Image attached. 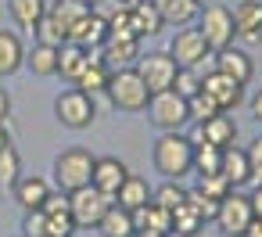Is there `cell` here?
Wrapping results in <instances>:
<instances>
[{
    "mask_svg": "<svg viewBox=\"0 0 262 237\" xmlns=\"http://www.w3.org/2000/svg\"><path fill=\"white\" fill-rule=\"evenodd\" d=\"M47 4H61V0H47Z\"/></svg>",
    "mask_w": 262,
    "mask_h": 237,
    "instance_id": "53",
    "label": "cell"
},
{
    "mask_svg": "<svg viewBox=\"0 0 262 237\" xmlns=\"http://www.w3.org/2000/svg\"><path fill=\"white\" fill-rule=\"evenodd\" d=\"M97 233L101 237H133L137 233V223H133V212H126L122 205H112L101 223H97Z\"/></svg>",
    "mask_w": 262,
    "mask_h": 237,
    "instance_id": "24",
    "label": "cell"
},
{
    "mask_svg": "<svg viewBox=\"0 0 262 237\" xmlns=\"http://www.w3.org/2000/svg\"><path fill=\"white\" fill-rule=\"evenodd\" d=\"M248 155V173H251V183H262V133L244 147Z\"/></svg>",
    "mask_w": 262,
    "mask_h": 237,
    "instance_id": "42",
    "label": "cell"
},
{
    "mask_svg": "<svg viewBox=\"0 0 262 237\" xmlns=\"http://www.w3.org/2000/svg\"><path fill=\"white\" fill-rule=\"evenodd\" d=\"M219 158H223V147L194 144V165H190V173H198V176H212V173H219Z\"/></svg>",
    "mask_w": 262,
    "mask_h": 237,
    "instance_id": "33",
    "label": "cell"
},
{
    "mask_svg": "<svg viewBox=\"0 0 262 237\" xmlns=\"http://www.w3.org/2000/svg\"><path fill=\"white\" fill-rule=\"evenodd\" d=\"M108 76H112V69L101 61V54H97V51H90V65L79 72L76 87H79L83 94H90V97H94V94H104V90H108Z\"/></svg>",
    "mask_w": 262,
    "mask_h": 237,
    "instance_id": "23",
    "label": "cell"
},
{
    "mask_svg": "<svg viewBox=\"0 0 262 237\" xmlns=\"http://www.w3.org/2000/svg\"><path fill=\"white\" fill-rule=\"evenodd\" d=\"M133 223H137V230H155V233H172V212H165L162 205H155V201H147L144 208H137L133 212Z\"/></svg>",
    "mask_w": 262,
    "mask_h": 237,
    "instance_id": "27",
    "label": "cell"
},
{
    "mask_svg": "<svg viewBox=\"0 0 262 237\" xmlns=\"http://www.w3.org/2000/svg\"><path fill=\"white\" fill-rule=\"evenodd\" d=\"M22 65H26V47H22L18 33L0 29V79H4V76H15Z\"/></svg>",
    "mask_w": 262,
    "mask_h": 237,
    "instance_id": "22",
    "label": "cell"
},
{
    "mask_svg": "<svg viewBox=\"0 0 262 237\" xmlns=\"http://www.w3.org/2000/svg\"><path fill=\"white\" fill-rule=\"evenodd\" d=\"M230 11H233L237 36L248 40V44H258L262 40V0H237Z\"/></svg>",
    "mask_w": 262,
    "mask_h": 237,
    "instance_id": "16",
    "label": "cell"
},
{
    "mask_svg": "<svg viewBox=\"0 0 262 237\" xmlns=\"http://www.w3.org/2000/svg\"><path fill=\"white\" fill-rule=\"evenodd\" d=\"M126 176H129V169H126V162H119V158H112V155H104V158H97V165H94V176H90V187H97L104 198H112L115 201V194H119V187L126 183Z\"/></svg>",
    "mask_w": 262,
    "mask_h": 237,
    "instance_id": "14",
    "label": "cell"
},
{
    "mask_svg": "<svg viewBox=\"0 0 262 237\" xmlns=\"http://www.w3.org/2000/svg\"><path fill=\"white\" fill-rule=\"evenodd\" d=\"M219 176L226 180V187L230 190H241V187H248L251 183V173H248V155H244V147H223V158H219Z\"/></svg>",
    "mask_w": 262,
    "mask_h": 237,
    "instance_id": "17",
    "label": "cell"
},
{
    "mask_svg": "<svg viewBox=\"0 0 262 237\" xmlns=\"http://www.w3.org/2000/svg\"><path fill=\"white\" fill-rule=\"evenodd\" d=\"M54 115H58V122L69 126V130H86V126H94V119H97V104H94L90 94H83L79 87H72V90H61V94L54 97Z\"/></svg>",
    "mask_w": 262,
    "mask_h": 237,
    "instance_id": "7",
    "label": "cell"
},
{
    "mask_svg": "<svg viewBox=\"0 0 262 237\" xmlns=\"http://www.w3.org/2000/svg\"><path fill=\"white\" fill-rule=\"evenodd\" d=\"M201 230H205V219L194 212L190 201H183V205L172 212V233H176V237H198Z\"/></svg>",
    "mask_w": 262,
    "mask_h": 237,
    "instance_id": "31",
    "label": "cell"
},
{
    "mask_svg": "<svg viewBox=\"0 0 262 237\" xmlns=\"http://www.w3.org/2000/svg\"><path fill=\"white\" fill-rule=\"evenodd\" d=\"M212 72H223V76H230L233 83L248 87L251 76H255V61H251V54L241 51V47H223V51L212 54Z\"/></svg>",
    "mask_w": 262,
    "mask_h": 237,
    "instance_id": "11",
    "label": "cell"
},
{
    "mask_svg": "<svg viewBox=\"0 0 262 237\" xmlns=\"http://www.w3.org/2000/svg\"><path fill=\"white\" fill-rule=\"evenodd\" d=\"M151 201H155V205H162L165 212H176V208L187 201V187H183L180 180H165L162 187H155Z\"/></svg>",
    "mask_w": 262,
    "mask_h": 237,
    "instance_id": "32",
    "label": "cell"
},
{
    "mask_svg": "<svg viewBox=\"0 0 262 237\" xmlns=\"http://www.w3.org/2000/svg\"><path fill=\"white\" fill-rule=\"evenodd\" d=\"M151 4H155V11L162 15V22L172 26V29L190 26V22L198 18V11H201V4H194V0H151Z\"/></svg>",
    "mask_w": 262,
    "mask_h": 237,
    "instance_id": "19",
    "label": "cell"
},
{
    "mask_svg": "<svg viewBox=\"0 0 262 237\" xmlns=\"http://www.w3.org/2000/svg\"><path fill=\"white\" fill-rule=\"evenodd\" d=\"M248 108H251V119L262 126V90H255V97L248 101Z\"/></svg>",
    "mask_w": 262,
    "mask_h": 237,
    "instance_id": "45",
    "label": "cell"
},
{
    "mask_svg": "<svg viewBox=\"0 0 262 237\" xmlns=\"http://www.w3.org/2000/svg\"><path fill=\"white\" fill-rule=\"evenodd\" d=\"M26 69L40 79L47 76H58V47H47V44H33V51H26Z\"/></svg>",
    "mask_w": 262,
    "mask_h": 237,
    "instance_id": "29",
    "label": "cell"
},
{
    "mask_svg": "<svg viewBox=\"0 0 262 237\" xmlns=\"http://www.w3.org/2000/svg\"><path fill=\"white\" fill-rule=\"evenodd\" d=\"M198 190L208 194V198H215V201H223V198L230 194V187H226V180H223L219 173H212V176H198Z\"/></svg>",
    "mask_w": 262,
    "mask_h": 237,
    "instance_id": "41",
    "label": "cell"
},
{
    "mask_svg": "<svg viewBox=\"0 0 262 237\" xmlns=\"http://www.w3.org/2000/svg\"><path fill=\"white\" fill-rule=\"evenodd\" d=\"M194 4H208V0H194Z\"/></svg>",
    "mask_w": 262,
    "mask_h": 237,
    "instance_id": "52",
    "label": "cell"
},
{
    "mask_svg": "<svg viewBox=\"0 0 262 237\" xmlns=\"http://www.w3.org/2000/svg\"><path fill=\"white\" fill-rule=\"evenodd\" d=\"M241 237H262V216H255V219L248 223V230H244Z\"/></svg>",
    "mask_w": 262,
    "mask_h": 237,
    "instance_id": "47",
    "label": "cell"
},
{
    "mask_svg": "<svg viewBox=\"0 0 262 237\" xmlns=\"http://www.w3.org/2000/svg\"><path fill=\"white\" fill-rule=\"evenodd\" d=\"M251 219H255V212H251L248 194L230 190V194L219 201V212H215V226H219V233H226V237H241V233L248 230Z\"/></svg>",
    "mask_w": 262,
    "mask_h": 237,
    "instance_id": "10",
    "label": "cell"
},
{
    "mask_svg": "<svg viewBox=\"0 0 262 237\" xmlns=\"http://www.w3.org/2000/svg\"><path fill=\"white\" fill-rule=\"evenodd\" d=\"M172 90H176L183 101H190L194 94H201V72H198V69H180V72H176Z\"/></svg>",
    "mask_w": 262,
    "mask_h": 237,
    "instance_id": "36",
    "label": "cell"
},
{
    "mask_svg": "<svg viewBox=\"0 0 262 237\" xmlns=\"http://www.w3.org/2000/svg\"><path fill=\"white\" fill-rule=\"evenodd\" d=\"M122 4H126V8H137V4H144V0H122Z\"/></svg>",
    "mask_w": 262,
    "mask_h": 237,
    "instance_id": "50",
    "label": "cell"
},
{
    "mask_svg": "<svg viewBox=\"0 0 262 237\" xmlns=\"http://www.w3.org/2000/svg\"><path fill=\"white\" fill-rule=\"evenodd\" d=\"M22 233L26 237H47V212L43 208H29L22 219Z\"/></svg>",
    "mask_w": 262,
    "mask_h": 237,
    "instance_id": "40",
    "label": "cell"
},
{
    "mask_svg": "<svg viewBox=\"0 0 262 237\" xmlns=\"http://www.w3.org/2000/svg\"><path fill=\"white\" fill-rule=\"evenodd\" d=\"M169 58L180 65V69H198L205 72V61H212V51L205 44V36L198 33V26H183L172 33L169 40Z\"/></svg>",
    "mask_w": 262,
    "mask_h": 237,
    "instance_id": "6",
    "label": "cell"
},
{
    "mask_svg": "<svg viewBox=\"0 0 262 237\" xmlns=\"http://www.w3.org/2000/svg\"><path fill=\"white\" fill-rule=\"evenodd\" d=\"M79 226H76V219H72V212L65 208V212H51L47 216V237H72Z\"/></svg>",
    "mask_w": 262,
    "mask_h": 237,
    "instance_id": "39",
    "label": "cell"
},
{
    "mask_svg": "<svg viewBox=\"0 0 262 237\" xmlns=\"http://www.w3.org/2000/svg\"><path fill=\"white\" fill-rule=\"evenodd\" d=\"M40 208H43V212H47V216H51V212H65V208H69V194H65V190H58V187H54V190H51V194H47V201H43V205H40Z\"/></svg>",
    "mask_w": 262,
    "mask_h": 237,
    "instance_id": "43",
    "label": "cell"
},
{
    "mask_svg": "<svg viewBox=\"0 0 262 237\" xmlns=\"http://www.w3.org/2000/svg\"><path fill=\"white\" fill-rule=\"evenodd\" d=\"M51 190H54V187H51L47 176H18V183L11 187V198L29 212V208H40V205L47 201Z\"/></svg>",
    "mask_w": 262,
    "mask_h": 237,
    "instance_id": "18",
    "label": "cell"
},
{
    "mask_svg": "<svg viewBox=\"0 0 262 237\" xmlns=\"http://www.w3.org/2000/svg\"><path fill=\"white\" fill-rule=\"evenodd\" d=\"M248 201H251V212H255V216H262V183H255V187H251Z\"/></svg>",
    "mask_w": 262,
    "mask_h": 237,
    "instance_id": "44",
    "label": "cell"
},
{
    "mask_svg": "<svg viewBox=\"0 0 262 237\" xmlns=\"http://www.w3.org/2000/svg\"><path fill=\"white\" fill-rule=\"evenodd\" d=\"M115 201L112 198H104L97 187H79V190H72L69 194V212H72V219H76V226H83V230H97V223H101V216L112 208Z\"/></svg>",
    "mask_w": 262,
    "mask_h": 237,
    "instance_id": "9",
    "label": "cell"
},
{
    "mask_svg": "<svg viewBox=\"0 0 262 237\" xmlns=\"http://www.w3.org/2000/svg\"><path fill=\"white\" fill-rule=\"evenodd\" d=\"M133 237H165V233H155V230H137Z\"/></svg>",
    "mask_w": 262,
    "mask_h": 237,
    "instance_id": "49",
    "label": "cell"
},
{
    "mask_svg": "<svg viewBox=\"0 0 262 237\" xmlns=\"http://www.w3.org/2000/svg\"><path fill=\"white\" fill-rule=\"evenodd\" d=\"M129 22H133V33H137L140 40H144V36H158V33L165 29V22H162V15L155 11L151 0H144V4L129 8Z\"/></svg>",
    "mask_w": 262,
    "mask_h": 237,
    "instance_id": "28",
    "label": "cell"
},
{
    "mask_svg": "<svg viewBox=\"0 0 262 237\" xmlns=\"http://www.w3.org/2000/svg\"><path fill=\"white\" fill-rule=\"evenodd\" d=\"M144 112H147V122L158 126L162 133H183V126H190V108H187V101L176 90L151 94Z\"/></svg>",
    "mask_w": 262,
    "mask_h": 237,
    "instance_id": "5",
    "label": "cell"
},
{
    "mask_svg": "<svg viewBox=\"0 0 262 237\" xmlns=\"http://www.w3.org/2000/svg\"><path fill=\"white\" fill-rule=\"evenodd\" d=\"M22 176V155L15 147H4L0 151V190H11Z\"/></svg>",
    "mask_w": 262,
    "mask_h": 237,
    "instance_id": "34",
    "label": "cell"
},
{
    "mask_svg": "<svg viewBox=\"0 0 262 237\" xmlns=\"http://www.w3.org/2000/svg\"><path fill=\"white\" fill-rule=\"evenodd\" d=\"M86 65H90V51H83V47H76V44H61V47H58V76H61V79L76 83Z\"/></svg>",
    "mask_w": 262,
    "mask_h": 237,
    "instance_id": "26",
    "label": "cell"
},
{
    "mask_svg": "<svg viewBox=\"0 0 262 237\" xmlns=\"http://www.w3.org/2000/svg\"><path fill=\"white\" fill-rule=\"evenodd\" d=\"M51 15H54L65 29H72L83 15H90V8H86V4H79V0H61V4H51Z\"/></svg>",
    "mask_w": 262,
    "mask_h": 237,
    "instance_id": "35",
    "label": "cell"
},
{
    "mask_svg": "<svg viewBox=\"0 0 262 237\" xmlns=\"http://www.w3.org/2000/svg\"><path fill=\"white\" fill-rule=\"evenodd\" d=\"M8 115H11V97L8 90H0V122H8Z\"/></svg>",
    "mask_w": 262,
    "mask_h": 237,
    "instance_id": "46",
    "label": "cell"
},
{
    "mask_svg": "<svg viewBox=\"0 0 262 237\" xmlns=\"http://www.w3.org/2000/svg\"><path fill=\"white\" fill-rule=\"evenodd\" d=\"M4 147H11V130H8V122H0V151Z\"/></svg>",
    "mask_w": 262,
    "mask_h": 237,
    "instance_id": "48",
    "label": "cell"
},
{
    "mask_svg": "<svg viewBox=\"0 0 262 237\" xmlns=\"http://www.w3.org/2000/svg\"><path fill=\"white\" fill-rule=\"evenodd\" d=\"M237 140V122L219 112L215 119L208 122H194V133H190V144H212V147H230Z\"/></svg>",
    "mask_w": 262,
    "mask_h": 237,
    "instance_id": "13",
    "label": "cell"
},
{
    "mask_svg": "<svg viewBox=\"0 0 262 237\" xmlns=\"http://www.w3.org/2000/svg\"><path fill=\"white\" fill-rule=\"evenodd\" d=\"M69 44H76V47H83V51H101V47L108 44V22L97 18L94 11L83 15V18L69 29Z\"/></svg>",
    "mask_w": 262,
    "mask_h": 237,
    "instance_id": "15",
    "label": "cell"
},
{
    "mask_svg": "<svg viewBox=\"0 0 262 237\" xmlns=\"http://www.w3.org/2000/svg\"><path fill=\"white\" fill-rule=\"evenodd\" d=\"M133 69L140 72V79L147 83V90H151V94L172 90L176 72H180V65L169 58V51H147V54H140V58H137V65H133Z\"/></svg>",
    "mask_w": 262,
    "mask_h": 237,
    "instance_id": "8",
    "label": "cell"
},
{
    "mask_svg": "<svg viewBox=\"0 0 262 237\" xmlns=\"http://www.w3.org/2000/svg\"><path fill=\"white\" fill-rule=\"evenodd\" d=\"M151 194H155V187H151L144 176L129 173V176H126V183H122V187H119V194H115V205H122L126 212H137V208H144V205L151 201Z\"/></svg>",
    "mask_w": 262,
    "mask_h": 237,
    "instance_id": "21",
    "label": "cell"
},
{
    "mask_svg": "<svg viewBox=\"0 0 262 237\" xmlns=\"http://www.w3.org/2000/svg\"><path fill=\"white\" fill-rule=\"evenodd\" d=\"M79 4H86V8H94V4H101V0H79Z\"/></svg>",
    "mask_w": 262,
    "mask_h": 237,
    "instance_id": "51",
    "label": "cell"
},
{
    "mask_svg": "<svg viewBox=\"0 0 262 237\" xmlns=\"http://www.w3.org/2000/svg\"><path fill=\"white\" fill-rule=\"evenodd\" d=\"M187 108H190V122H208V119L219 115V104H215L208 94H194V97L187 101Z\"/></svg>",
    "mask_w": 262,
    "mask_h": 237,
    "instance_id": "37",
    "label": "cell"
},
{
    "mask_svg": "<svg viewBox=\"0 0 262 237\" xmlns=\"http://www.w3.org/2000/svg\"><path fill=\"white\" fill-rule=\"evenodd\" d=\"M104 94H108V101L119 112H144L147 101H151V90H147V83L140 79L137 69H115L108 76V90Z\"/></svg>",
    "mask_w": 262,
    "mask_h": 237,
    "instance_id": "3",
    "label": "cell"
},
{
    "mask_svg": "<svg viewBox=\"0 0 262 237\" xmlns=\"http://www.w3.org/2000/svg\"><path fill=\"white\" fill-rule=\"evenodd\" d=\"M187 201H190V205H194V212L205 219V226H208V223H215V212H219V201H215V198H208V194H201L198 187H190V190H187Z\"/></svg>",
    "mask_w": 262,
    "mask_h": 237,
    "instance_id": "38",
    "label": "cell"
},
{
    "mask_svg": "<svg viewBox=\"0 0 262 237\" xmlns=\"http://www.w3.org/2000/svg\"><path fill=\"white\" fill-rule=\"evenodd\" d=\"M94 165H97V155L90 147H79V144L76 147H65L54 158V183H58V190L72 194V190L86 187L90 176H94Z\"/></svg>",
    "mask_w": 262,
    "mask_h": 237,
    "instance_id": "2",
    "label": "cell"
},
{
    "mask_svg": "<svg viewBox=\"0 0 262 237\" xmlns=\"http://www.w3.org/2000/svg\"><path fill=\"white\" fill-rule=\"evenodd\" d=\"M198 33L205 36V44H208L212 54L223 51V47H233V40H237L233 11L226 4H212V0L201 4V11H198Z\"/></svg>",
    "mask_w": 262,
    "mask_h": 237,
    "instance_id": "4",
    "label": "cell"
},
{
    "mask_svg": "<svg viewBox=\"0 0 262 237\" xmlns=\"http://www.w3.org/2000/svg\"><path fill=\"white\" fill-rule=\"evenodd\" d=\"M33 36H36V44H47V47H61V44H69V29L51 15V8H47V15L36 22Z\"/></svg>",
    "mask_w": 262,
    "mask_h": 237,
    "instance_id": "30",
    "label": "cell"
},
{
    "mask_svg": "<svg viewBox=\"0 0 262 237\" xmlns=\"http://www.w3.org/2000/svg\"><path fill=\"white\" fill-rule=\"evenodd\" d=\"M201 94H208V97L219 104V112H233V108L244 101V87L233 83V79L223 76V72H205V76H201Z\"/></svg>",
    "mask_w": 262,
    "mask_h": 237,
    "instance_id": "12",
    "label": "cell"
},
{
    "mask_svg": "<svg viewBox=\"0 0 262 237\" xmlns=\"http://www.w3.org/2000/svg\"><path fill=\"white\" fill-rule=\"evenodd\" d=\"M151 162H155V169H158L165 180L187 176L190 165H194V144H190V137H183V133H162V137L155 140Z\"/></svg>",
    "mask_w": 262,
    "mask_h": 237,
    "instance_id": "1",
    "label": "cell"
},
{
    "mask_svg": "<svg viewBox=\"0 0 262 237\" xmlns=\"http://www.w3.org/2000/svg\"><path fill=\"white\" fill-rule=\"evenodd\" d=\"M97 54L112 72L115 69H133V61L140 58V40H108Z\"/></svg>",
    "mask_w": 262,
    "mask_h": 237,
    "instance_id": "20",
    "label": "cell"
},
{
    "mask_svg": "<svg viewBox=\"0 0 262 237\" xmlns=\"http://www.w3.org/2000/svg\"><path fill=\"white\" fill-rule=\"evenodd\" d=\"M47 8H51L47 0H8V11H11V18L22 33H33L36 22L47 15Z\"/></svg>",
    "mask_w": 262,
    "mask_h": 237,
    "instance_id": "25",
    "label": "cell"
}]
</instances>
